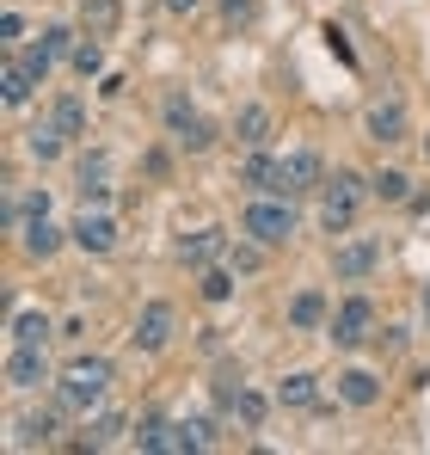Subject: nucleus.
<instances>
[{"mask_svg": "<svg viewBox=\"0 0 430 455\" xmlns=\"http://www.w3.org/2000/svg\"><path fill=\"white\" fill-rule=\"evenodd\" d=\"M111 381H117V370H111V357H74L68 370L56 376V400L68 406V412H99L105 406V394H111Z\"/></svg>", "mask_w": 430, "mask_h": 455, "instance_id": "obj_1", "label": "nucleus"}, {"mask_svg": "<svg viewBox=\"0 0 430 455\" xmlns=\"http://www.w3.org/2000/svg\"><path fill=\"white\" fill-rule=\"evenodd\" d=\"M362 197H369V179L362 172H351V166L326 172V185H320V228L326 234H357Z\"/></svg>", "mask_w": 430, "mask_h": 455, "instance_id": "obj_2", "label": "nucleus"}, {"mask_svg": "<svg viewBox=\"0 0 430 455\" xmlns=\"http://www.w3.org/2000/svg\"><path fill=\"white\" fill-rule=\"evenodd\" d=\"M240 240H259V246H289L295 240V197H252L240 210Z\"/></svg>", "mask_w": 430, "mask_h": 455, "instance_id": "obj_3", "label": "nucleus"}, {"mask_svg": "<svg viewBox=\"0 0 430 455\" xmlns=\"http://www.w3.org/2000/svg\"><path fill=\"white\" fill-rule=\"evenodd\" d=\"M160 124H166V136H172L185 154H210L215 148V124L185 99V92H166V99H160Z\"/></svg>", "mask_w": 430, "mask_h": 455, "instance_id": "obj_4", "label": "nucleus"}, {"mask_svg": "<svg viewBox=\"0 0 430 455\" xmlns=\"http://www.w3.org/2000/svg\"><path fill=\"white\" fill-rule=\"evenodd\" d=\"M326 339L338 345V351H357L375 339V302L369 296H345V302L332 307V320H326Z\"/></svg>", "mask_w": 430, "mask_h": 455, "instance_id": "obj_5", "label": "nucleus"}, {"mask_svg": "<svg viewBox=\"0 0 430 455\" xmlns=\"http://www.w3.org/2000/svg\"><path fill=\"white\" fill-rule=\"evenodd\" d=\"M375 271H381V240L375 234H351V240L332 246V277L338 283H369Z\"/></svg>", "mask_w": 430, "mask_h": 455, "instance_id": "obj_6", "label": "nucleus"}, {"mask_svg": "<svg viewBox=\"0 0 430 455\" xmlns=\"http://www.w3.org/2000/svg\"><path fill=\"white\" fill-rule=\"evenodd\" d=\"M362 136L381 142V148L406 142V136H412V111H406V99H369V111H362Z\"/></svg>", "mask_w": 430, "mask_h": 455, "instance_id": "obj_7", "label": "nucleus"}, {"mask_svg": "<svg viewBox=\"0 0 430 455\" xmlns=\"http://www.w3.org/2000/svg\"><path fill=\"white\" fill-rule=\"evenodd\" d=\"M0 376H6V387H12V394L44 387V381H50V345H6Z\"/></svg>", "mask_w": 430, "mask_h": 455, "instance_id": "obj_8", "label": "nucleus"}, {"mask_svg": "<svg viewBox=\"0 0 430 455\" xmlns=\"http://www.w3.org/2000/svg\"><path fill=\"white\" fill-rule=\"evenodd\" d=\"M68 234H74V246H80V252H92V259L117 252V216H111L105 204H86V210L68 222Z\"/></svg>", "mask_w": 430, "mask_h": 455, "instance_id": "obj_9", "label": "nucleus"}, {"mask_svg": "<svg viewBox=\"0 0 430 455\" xmlns=\"http://www.w3.org/2000/svg\"><path fill=\"white\" fill-rule=\"evenodd\" d=\"M326 185V160L320 148H289L283 154V172H277V197H307Z\"/></svg>", "mask_w": 430, "mask_h": 455, "instance_id": "obj_10", "label": "nucleus"}, {"mask_svg": "<svg viewBox=\"0 0 430 455\" xmlns=\"http://www.w3.org/2000/svg\"><path fill=\"white\" fill-rule=\"evenodd\" d=\"M172 326H179V307L154 296V302H142L136 332H130V339H136V351H166V345H172Z\"/></svg>", "mask_w": 430, "mask_h": 455, "instance_id": "obj_11", "label": "nucleus"}, {"mask_svg": "<svg viewBox=\"0 0 430 455\" xmlns=\"http://www.w3.org/2000/svg\"><path fill=\"white\" fill-rule=\"evenodd\" d=\"M68 240H74V234L50 222V210L25 216V228H19V246H25V259H37V265H50V259H56V252H62Z\"/></svg>", "mask_w": 430, "mask_h": 455, "instance_id": "obj_12", "label": "nucleus"}, {"mask_svg": "<svg viewBox=\"0 0 430 455\" xmlns=\"http://www.w3.org/2000/svg\"><path fill=\"white\" fill-rule=\"evenodd\" d=\"M277 172H283V154L271 148H246V160H240V185L252 197H277Z\"/></svg>", "mask_w": 430, "mask_h": 455, "instance_id": "obj_13", "label": "nucleus"}, {"mask_svg": "<svg viewBox=\"0 0 430 455\" xmlns=\"http://www.w3.org/2000/svg\"><path fill=\"white\" fill-rule=\"evenodd\" d=\"M62 412H25V419H12V450H50L62 437Z\"/></svg>", "mask_w": 430, "mask_h": 455, "instance_id": "obj_14", "label": "nucleus"}, {"mask_svg": "<svg viewBox=\"0 0 430 455\" xmlns=\"http://www.w3.org/2000/svg\"><path fill=\"white\" fill-rule=\"evenodd\" d=\"M326 320H332V302L320 290H295L289 296V332H326Z\"/></svg>", "mask_w": 430, "mask_h": 455, "instance_id": "obj_15", "label": "nucleus"}, {"mask_svg": "<svg viewBox=\"0 0 430 455\" xmlns=\"http://www.w3.org/2000/svg\"><path fill=\"white\" fill-rule=\"evenodd\" d=\"M130 450H142V455H172V419H166V412H142V419L130 425Z\"/></svg>", "mask_w": 430, "mask_h": 455, "instance_id": "obj_16", "label": "nucleus"}, {"mask_svg": "<svg viewBox=\"0 0 430 455\" xmlns=\"http://www.w3.org/2000/svg\"><path fill=\"white\" fill-rule=\"evenodd\" d=\"M221 259H227V234H221V228H203V234L179 240V265H191V271H203V265H221Z\"/></svg>", "mask_w": 430, "mask_h": 455, "instance_id": "obj_17", "label": "nucleus"}, {"mask_svg": "<svg viewBox=\"0 0 430 455\" xmlns=\"http://www.w3.org/2000/svg\"><path fill=\"white\" fill-rule=\"evenodd\" d=\"M271 130H277V117H271V105H240V117H234V136H240V148H271Z\"/></svg>", "mask_w": 430, "mask_h": 455, "instance_id": "obj_18", "label": "nucleus"}, {"mask_svg": "<svg viewBox=\"0 0 430 455\" xmlns=\"http://www.w3.org/2000/svg\"><path fill=\"white\" fill-rule=\"evenodd\" d=\"M50 339H56V320L44 307H19L6 320V345H50Z\"/></svg>", "mask_w": 430, "mask_h": 455, "instance_id": "obj_19", "label": "nucleus"}, {"mask_svg": "<svg viewBox=\"0 0 430 455\" xmlns=\"http://www.w3.org/2000/svg\"><path fill=\"white\" fill-rule=\"evenodd\" d=\"M80 197L86 204H111V154L105 148L80 154Z\"/></svg>", "mask_w": 430, "mask_h": 455, "instance_id": "obj_20", "label": "nucleus"}, {"mask_svg": "<svg viewBox=\"0 0 430 455\" xmlns=\"http://www.w3.org/2000/svg\"><path fill=\"white\" fill-rule=\"evenodd\" d=\"M338 400L357 406V412H369V406L381 400V376H375V370H338Z\"/></svg>", "mask_w": 430, "mask_h": 455, "instance_id": "obj_21", "label": "nucleus"}, {"mask_svg": "<svg viewBox=\"0 0 430 455\" xmlns=\"http://www.w3.org/2000/svg\"><path fill=\"white\" fill-rule=\"evenodd\" d=\"M215 450V419H172V455Z\"/></svg>", "mask_w": 430, "mask_h": 455, "instance_id": "obj_22", "label": "nucleus"}, {"mask_svg": "<svg viewBox=\"0 0 430 455\" xmlns=\"http://www.w3.org/2000/svg\"><path fill=\"white\" fill-rule=\"evenodd\" d=\"M111 443H130V419H123V412H99L74 450H111Z\"/></svg>", "mask_w": 430, "mask_h": 455, "instance_id": "obj_23", "label": "nucleus"}, {"mask_svg": "<svg viewBox=\"0 0 430 455\" xmlns=\"http://www.w3.org/2000/svg\"><path fill=\"white\" fill-rule=\"evenodd\" d=\"M68 148H74V142L62 136V130H56V117H44V124L25 136V154H31V160H44V166H56V160H62Z\"/></svg>", "mask_w": 430, "mask_h": 455, "instance_id": "obj_24", "label": "nucleus"}, {"mask_svg": "<svg viewBox=\"0 0 430 455\" xmlns=\"http://www.w3.org/2000/svg\"><path fill=\"white\" fill-rule=\"evenodd\" d=\"M314 400H320V376L295 370V376H283V381H277V406H283V412H307Z\"/></svg>", "mask_w": 430, "mask_h": 455, "instance_id": "obj_25", "label": "nucleus"}, {"mask_svg": "<svg viewBox=\"0 0 430 455\" xmlns=\"http://www.w3.org/2000/svg\"><path fill=\"white\" fill-rule=\"evenodd\" d=\"M117 25H123V6H117V0H80V31L117 37Z\"/></svg>", "mask_w": 430, "mask_h": 455, "instance_id": "obj_26", "label": "nucleus"}, {"mask_svg": "<svg viewBox=\"0 0 430 455\" xmlns=\"http://www.w3.org/2000/svg\"><path fill=\"white\" fill-rule=\"evenodd\" d=\"M50 117H56V130L68 142H86V105H80V92H56L50 99Z\"/></svg>", "mask_w": 430, "mask_h": 455, "instance_id": "obj_27", "label": "nucleus"}, {"mask_svg": "<svg viewBox=\"0 0 430 455\" xmlns=\"http://www.w3.org/2000/svg\"><path fill=\"white\" fill-rule=\"evenodd\" d=\"M31 92H37V80H31V68L19 62V56H6V68H0V99L19 111V105H31Z\"/></svg>", "mask_w": 430, "mask_h": 455, "instance_id": "obj_28", "label": "nucleus"}, {"mask_svg": "<svg viewBox=\"0 0 430 455\" xmlns=\"http://www.w3.org/2000/svg\"><path fill=\"white\" fill-rule=\"evenodd\" d=\"M227 412H234V419H240L246 431H265V419H271V400H265L259 387H246V381H240V387H234V406H227Z\"/></svg>", "mask_w": 430, "mask_h": 455, "instance_id": "obj_29", "label": "nucleus"}, {"mask_svg": "<svg viewBox=\"0 0 430 455\" xmlns=\"http://www.w3.org/2000/svg\"><path fill=\"white\" fill-rule=\"evenodd\" d=\"M197 296L210 307L234 302V265H203V271H197Z\"/></svg>", "mask_w": 430, "mask_h": 455, "instance_id": "obj_30", "label": "nucleus"}, {"mask_svg": "<svg viewBox=\"0 0 430 455\" xmlns=\"http://www.w3.org/2000/svg\"><path fill=\"white\" fill-rule=\"evenodd\" d=\"M74 75L80 80H92V75H105V37H92V31H80V44H74Z\"/></svg>", "mask_w": 430, "mask_h": 455, "instance_id": "obj_31", "label": "nucleus"}, {"mask_svg": "<svg viewBox=\"0 0 430 455\" xmlns=\"http://www.w3.org/2000/svg\"><path fill=\"white\" fill-rule=\"evenodd\" d=\"M369 197H381V204H406V197H412V179L394 172V166H381V172L369 179Z\"/></svg>", "mask_w": 430, "mask_h": 455, "instance_id": "obj_32", "label": "nucleus"}, {"mask_svg": "<svg viewBox=\"0 0 430 455\" xmlns=\"http://www.w3.org/2000/svg\"><path fill=\"white\" fill-rule=\"evenodd\" d=\"M12 56H19V62H25V68H31V80H37V86H44V80L56 75V56H50V50H44V44H37V37H31V44H19V50H12Z\"/></svg>", "mask_w": 430, "mask_h": 455, "instance_id": "obj_33", "label": "nucleus"}, {"mask_svg": "<svg viewBox=\"0 0 430 455\" xmlns=\"http://www.w3.org/2000/svg\"><path fill=\"white\" fill-rule=\"evenodd\" d=\"M37 44H44V50H50V56L62 62V56H74V44H80V31H74V25H44V31H37Z\"/></svg>", "mask_w": 430, "mask_h": 455, "instance_id": "obj_34", "label": "nucleus"}, {"mask_svg": "<svg viewBox=\"0 0 430 455\" xmlns=\"http://www.w3.org/2000/svg\"><path fill=\"white\" fill-rule=\"evenodd\" d=\"M0 44H6V50H19V44H31V19H25L19 6H6V12H0Z\"/></svg>", "mask_w": 430, "mask_h": 455, "instance_id": "obj_35", "label": "nucleus"}, {"mask_svg": "<svg viewBox=\"0 0 430 455\" xmlns=\"http://www.w3.org/2000/svg\"><path fill=\"white\" fill-rule=\"evenodd\" d=\"M265 252H271V246L246 240V246H234V252H227V265H234V271H259V265H265Z\"/></svg>", "mask_w": 430, "mask_h": 455, "instance_id": "obj_36", "label": "nucleus"}, {"mask_svg": "<svg viewBox=\"0 0 430 455\" xmlns=\"http://www.w3.org/2000/svg\"><path fill=\"white\" fill-rule=\"evenodd\" d=\"M221 25H227V31L252 25V0H221Z\"/></svg>", "mask_w": 430, "mask_h": 455, "instance_id": "obj_37", "label": "nucleus"}, {"mask_svg": "<svg viewBox=\"0 0 430 455\" xmlns=\"http://www.w3.org/2000/svg\"><path fill=\"white\" fill-rule=\"evenodd\" d=\"M160 6H166V12H172V19H191V12H197V6H203V0H160Z\"/></svg>", "mask_w": 430, "mask_h": 455, "instance_id": "obj_38", "label": "nucleus"}, {"mask_svg": "<svg viewBox=\"0 0 430 455\" xmlns=\"http://www.w3.org/2000/svg\"><path fill=\"white\" fill-rule=\"evenodd\" d=\"M425 314H430V290H425Z\"/></svg>", "mask_w": 430, "mask_h": 455, "instance_id": "obj_39", "label": "nucleus"}]
</instances>
